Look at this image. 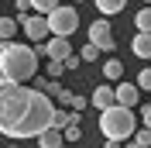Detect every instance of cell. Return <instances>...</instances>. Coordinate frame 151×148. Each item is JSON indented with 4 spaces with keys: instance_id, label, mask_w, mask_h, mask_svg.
<instances>
[{
    "instance_id": "obj_1",
    "label": "cell",
    "mask_w": 151,
    "mask_h": 148,
    "mask_svg": "<svg viewBox=\"0 0 151 148\" xmlns=\"http://www.w3.org/2000/svg\"><path fill=\"white\" fill-rule=\"evenodd\" d=\"M52 100L48 93L28 90L24 83L4 79L0 76V134L10 141H24V138H38L45 128H52Z\"/></svg>"
},
{
    "instance_id": "obj_2",
    "label": "cell",
    "mask_w": 151,
    "mask_h": 148,
    "mask_svg": "<svg viewBox=\"0 0 151 148\" xmlns=\"http://www.w3.org/2000/svg\"><path fill=\"white\" fill-rule=\"evenodd\" d=\"M0 76L14 79V83H28L38 76V48L21 45V41H7L0 52Z\"/></svg>"
},
{
    "instance_id": "obj_3",
    "label": "cell",
    "mask_w": 151,
    "mask_h": 148,
    "mask_svg": "<svg viewBox=\"0 0 151 148\" xmlns=\"http://www.w3.org/2000/svg\"><path fill=\"white\" fill-rule=\"evenodd\" d=\"M137 128H141V120H134V110H131V107L113 103V107L100 110V134H103V138L127 141V138H134Z\"/></svg>"
},
{
    "instance_id": "obj_4",
    "label": "cell",
    "mask_w": 151,
    "mask_h": 148,
    "mask_svg": "<svg viewBox=\"0 0 151 148\" xmlns=\"http://www.w3.org/2000/svg\"><path fill=\"white\" fill-rule=\"evenodd\" d=\"M48 28H52V35L58 38H72L76 31H79V10L69 7V4H58L55 10H48Z\"/></svg>"
},
{
    "instance_id": "obj_5",
    "label": "cell",
    "mask_w": 151,
    "mask_h": 148,
    "mask_svg": "<svg viewBox=\"0 0 151 148\" xmlns=\"http://www.w3.org/2000/svg\"><path fill=\"white\" fill-rule=\"evenodd\" d=\"M89 41H93L100 52H113L117 48V41H113V28H110V17H100V21H93L89 24Z\"/></svg>"
},
{
    "instance_id": "obj_6",
    "label": "cell",
    "mask_w": 151,
    "mask_h": 148,
    "mask_svg": "<svg viewBox=\"0 0 151 148\" xmlns=\"http://www.w3.org/2000/svg\"><path fill=\"white\" fill-rule=\"evenodd\" d=\"M17 24L24 28V35H28L31 41H38V45H41V41H48V35H52V28H48V17H45V14H28V17H21Z\"/></svg>"
},
{
    "instance_id": "obj_7",
    "label": "cell",
    "mask_w": 151,
    "mask_h": 148,
    "mask_svg": "<svg viewBox=\"0 0 151 148\" xmlns=\"http://www.w3.org/2000/svg\"><path fill=\"white\" fill-rule=\"evenodd\" d=\"M38 55H45V59H58V62H65V59L72 55V45H69V38H58V35H52L48 41H41V45H38Z\"/></svg>"
},
{
    "instance_id": "obj_8",
    "label": "cell",
    "mask_w": 151,
    "mask_h": 148,
    "mask_svg": "<svg viewBox=\"0 0 151 148\" xmlns=\"http://www.w3.org/2000/svg\"><path fill=\"white\" fill-rule=\"evenodd\" d=\"M89 103H93L96 110H106V107H113V103H117V86H110V83L96 86V90L89 93Z\"/></svg>"
},
{
    "instance_id": "obj_9",
    "label": "cell",
    "mask_w": 151,
    "mask_h": 148,
    "mask_svg": "<svg viewBox=\"0 0 151 148\" xmlns=\"http://www.w3.org/2000/svg\"><path fill=\"white\" fill-rule=\"evenodd\" d=\"M141 86L137 83H117V103H120V107H137V100H141Z\"/></svg>"
},
{
    "instance_id": "obj_10",
    "label": "cell",
    "mask_w": 151,
    "mask_h": 148,
    "mask_svg": "<svg viewBox=\"0 0 151 148\" xmlns=\"http://www.w3.org/2000/svg\"><path fill=\"white\" fill-rule=\"evenodd\" d=\"M35 141H38V148H65V134L58 128H45Z\"/></svg>"
},
{
    "instance_id": "obj_11",
    "label": "cell",
    "mask_w": 151,
    "mask_h": 148,
    "mask_svg": "<svg viewBox=\"0 0 151 148\" xmlns=\"http://www.w3.org/2000/svg\"><path fill=\"white\" fill-rule=\"evenodd\" d=\"M131 52L137 59H151V31H137L131 38Z\"/></svg>"
},
{
    "instance_id": "obj_12",
    "label": "cell",
    "mask_w": 151,
    "mask_h": 148,
    "mask_svg": "<svg viewBox=\"0 0 151 148\" xmlns=\"http://www.w3.org/2000/svg\"><path fill=\"white\" fill-rule=\"evenodd\" d=\"M100 69H103V79H106V83H117V79L124 76V62H120V59H113V55L106 59Z\"/></svg>"
},
{
    "instance_id": "obj_13",
    "label": "cell",
    "mask_w": 151,
    "mask_h": 148,
    "mask_svg": "<svg viewBox=\"0 0 151 148\" xmlns=\"http://www.w3.org/2000/svg\"><path fill=\"white\" fill-rule=\"evenodd\" d=\"M96 10L103 14V17H113V14H120L124 7H127V0H93Z\"/></svg>"
},
{
    "instance_id": "obj_14",
    "label": "cell",
    "mask_w": 151,
    "mask_h": 148,
    "mask_svg": "<svg viewBox=\"0 0 151 148\" xmlns=\"http://www.w3.org/2000/svg\"><path fill=\"white\" fill-rule=\"evenodd\" d=\"M17 17H0V38L4 41H14V35H17Z\"/></svg>"
},
{
    "instance_id": "obj_15",
    "label": "cell",
    "mask_w": 151,
    "mask_h": 148,
    "mask_svg": "<svg viewBox=\"0 0 151 148\" xmlns=\"http://www.w3.org/2000/svg\"><path fill=\"white\" fill-rule=\"evenodd\" d=\"M134 28L137 31H151V4H144V7L134 14Z\"/></svg>"
},
{
    "instance_id": "obj_16",
    "label": "cell",
    "mask_w": 151,
    "mask_h": 148,
    "mask_svg": "<svg viewBox=\"0 0 151 148\" xmlns=\"http://www.w3.org/2000/svg\"><path fill=\"white\" fill-rule=\"evenodd\" d=\"M76 120V114H69V110H55L52 114V128H58V131H65L69 124Z\"/></svg>"
},
{
    "instance_id": "obj_17",
    "label": "cell",
    "mask_w": 151,
    "mask_h": 148,
    "mask_svg": "<svg viewBox=\"0 0 151 148\" xmlns=\"http://www.w3.org/2000/svg\"><path fill=\"white\" fill-rule=\"evenodd\" d=\"M69 107H72V114H83L86 107H89V96H83V93H72V96H69Z\"/></svg>"
},
{
    "instance_id": "obj_18",
    "label": "cell",
    "mask_w": 151,
    "mask_h": 148,
    "mask_svg": "<svg viewBox=\"0 0 151 148\" xmlns=\"http://www.w3.org/2000/svg\"><path fill=\"white\" fill-rule=\"evenodd\" d=\"M79 59H83V62H96V59H100V48H96L93 41H86V45L79 48Z\"/></svg>"
},
{
    "instance_id": "obj_19",
    "label": "cell",
    "mask_w": 151,
    "mask_h": 148,
    "mask_svg": "<svg viewBox=\"0 0 151 148\" xmlns=\"http://www.w3.org/2000/svg\"><path fill=\"white\" fill-rule=\"evenodd\" d=\"M58 0H31V10L35 14H48V10H55Z\"/></svg>"
},
{
    "instance_id": "obj_20",
    "label": "cell",
    "mask_w": 151,
    "mask_h": 148,
    "mask_svg": "<svg viewBox=\"0 0 151 148\" xmlns=\"http://www.w3.org/2000/svg\"><path fill=\"white\" fill-rule=\"evenodd\" d=\"M62 134H65V141H79V138H83V128H79V114H76V120L69 124L65 131H62Z\"/></svg>"
},
{
    "instance_id": "obj_21",
    "label": "cell",
    "mask_w": 151,
    "mask_h": 148,
    "mask_svg": "<svg viewBox=\"0 0 151 148\" xmlns=\"http://www.w3.org/2000/svg\"><path fill=\"white\" fill-rule=\"evenodd\" d=\"M134 141H137L141 148H151V128H144V124H141V128L134 131Z\"/></svg>"
},
{
    "instance_id": "obj_22",
    "label": "cell",
    "mask_w": 151,
    "mask_h": 148,
    "mask_svg": "<svg viewBox=\"0 0 151 148\" xmlns=\"http://www.w3.org/2000/svg\"><path fill=\"white\" fill-rule=\"evenodd\" d=\"M137 86H141L144 93H151V65H144L141 73H137Z\"/></svg>"
},
{
    "instance_id": "obj_23",
    "label": "cell",
    "mask_w": 151,
    "mask_h": 148,
    "mask_svg": "<svg viewBox=\"0 0 151 148\" xmlns=\"http://www.w3.org/2000/svg\"><path fill=\"white\" fill-rule=\"evenodd\" d=\"M62 73H65V62H58V59H48V76H52V79H58Z\"/></svg>"
},
{
    "instance_id": "obj_24",
    "label": "cell",
    "mask_w": 151,
    "mask_h": 148,
    "mask_svg": "<svg viewBox=\"0 0 151 148\" xmlns=\"http://www.w3.org/2000/svg\"><path fill=\"white\" fill-rule=\"evenodd\" d=\"M14 10H17V21L28 17V14H35V10H31V0H14Z\"/></svg>"
},
{
    "instance_id": "obj_25",
    "label": "cell",
    "mask_w": 151,
    "mask_h": 148,
    "mask_svg": "<svg viewBox=\"0 0 151 148\" xmlns=\"http://www.w3.org/2000/svg\"><path fill=\"white\" fill-rule=\"evenodd\" d=\"M141 124H144V128H151V103H144V107H141Z\"/></svg>"
},
{
    "instance_id": "obj_26",
    "label": "cell",
    "mask_w": 151,
    "mask_h": 148,
    "mask_svg": "<svg viewBox=\"0 0 151 148\" xmlns=\"http://www.w3.org/2000/svg\"><path fill=\"white\" fill-rule=\"evenodd\" d=\"M79 62H83L79 55H69V59H65V69H79Z\"/></svg>"
},
{
    "instance_id": "obj_27",
    "label": "cell",
    "mask_w": 151,
    "mask_h": 148,
    "mask_svg": "<svg viewBox=\"0 0 151 148\" xmlns=\"http://www.w3.org/2000/svg\"><path fill=\"white\" fill-rule=\"evenodd\" d=\"M69 96H72V90H62V93L55 96V100H58V103H65V107H69Z\"/></svg>"
},
{
    "instance_id": "obj_28",
    "label": "cell",
    "mask_w": 151,
    "mask_h": 148,
    "mask_svg": "<svg viewBox=\"0 0 151 148\" xmlns=\"http://www.w3.org/2000/svg\"><path fill=\"white\" fill-rule=\"evenodd\" d=\"M103 148H124V145H120V141H113V138H106V145H103Z\"/></svg>"
},
{
    "instance_id": "obj_29",
    "label": "cell",
    "mask_w": 151,
    "mask_h": 148,
    "mask_svg": "<svg viewBox=\"0 0 151 148\" xmlns=\"http://www.w3.org/2000/svg\"><path fill=\"white\" fill-rule=\"evenodd\" d=\"M127 148H141V145H137V141H134V138H131V145H127Z\"/></svg>"
},
{
    "instance_id": "obj_30",
    "label": "cell",
    "mask_w": 151,
    "mask_h": 148,
    "mask_svg": "<svg viewBox=\"0 0 151 148\" xmlns=\"http://www.w3.org/2000/svg\"><path fill=\"white\" fill-rule=\"evenodd\" d=\"M4 45H7V41H4V38H0V52H4Z\"/></svg>"
},
{
    "instance_id": "obj_31",
    "label": "cell",
    "mask_w": 151,
    "mask_h": 148,
    "mask_svg": "<svg viewBox=\"0 0 151 148\" xmlns=\"http://www.w3.org/2000/svg\"><path fill=\"white\" fill-rule=\"evenodd\" d=\"M141 4H151V0H141Z\"/></svg>"
},
{
    "instance_id": "obj_32",
    "label": "cell",
    "mask_w": 151,
    "mask_h": 148,
    "mask_svg": "<svg viewBox=\"0 0 151 148\" xmlns=\"http://www.w3.org/2000/svg\"><path fill=\"white\" fill-rule=\"evenodd\" d=\"M76 4H83V0H76Z\"/></svg>"
},
{
    "instance_id": "obj_33",
    "label": "cell",
    "mask_w": 151,
    "mask_h": 148,
    "mask_svg": "<svg viewBox=\"0 0 151 148\" xmlns=\"http://www.w3.org/2000/svg\"><path fill=\"white\" fill-rule=\"evenodd\" d=\"M10 148H17V145H10Z\"/></svg>"
}]
</instances>
